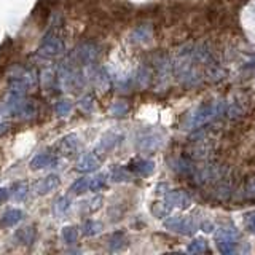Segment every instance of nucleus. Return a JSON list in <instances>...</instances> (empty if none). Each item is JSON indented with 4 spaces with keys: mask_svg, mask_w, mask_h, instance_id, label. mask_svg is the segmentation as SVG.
Returning a JSON list of instances; mask_svg holds the SVG:
<instances>
[{
    "mask_svg": "<svg viewBox=\"0 0 255 255\" xmlns=\"http://www.w3.org/2000/svg\"><path fill=\"white\" fill-rule=\"evenodd\" d=\"M77 148H78V135L74 132L64 135L58 143V151L61 155H72L75 153Z\"/></svg>",
    "mask_w": 255,
    "mask_h": 255,
    "instance_id": "6e6552de",
    "label": "nucleus"
},
{
    "mask_svg": "<svg viewBox=\"0 0 255 255\" xmlns=\"http://www.w3.org/2000/svg\"><path fill=\"white\" fill-rule=\"evenodd\" d=\"M112 179H114L115 182L128 180L129 179V174H128L126 171H123L122 167H118V169H114V172H112Z\"/></svg>",
    "mask_w": 255,
    "mask_h": 255,
    "instance_id": "bb28decb",
    "label": "nucleus"
},
{
    "mask_svg": "<svg viewBox=\"0 0 255 255\" xmlns=\"http://www.w3.org/2000/svg\"><path fill=\"white\" fill-rule=\"evenodd\" d=\"M27 193H29V187H27V183H24V182L16 183V185L13 187V191H11V195L16 201H22V199H26Z\"/></svg>",
    "mask_w": 255,
    "mask_h": 255,
    "instance_id": "aec40b11",
    "label": "nucleus"
},
{
    "mask_svg": "<svg viewBox=\"0 0 255 255\" xmlns=\"http://www.w3.org/2000/svg\"><path fill=\"white\" fill-rule=\"evenodd\" d=\"M11 126V117L6 114V110L0 104V134L6 132Z\"/></svg>",
    "mask_w": 255,
    "mask_h": 255,
    "instance_id": "412c9836",
    "label": "nucleus"
},
{
    "mask_svg": "<svg viewBox=\"0 0 255 255\" xmlns=\"http://www.w3.org/2000/svg\"><path fill=\"white\" fill-rule=\"evenodd\" d=\"M24 215L26 214L21 209H8L2 214V217H0V227H3V228L14 227L16 223H19L24 219Z\"/></svg>",
    "mask_w": 255,
    "mask_h": 255,
    "instance_id": "1a4fd4ad",
    "label": "nucleus"
},
{
    "mask_svg": "<svg viewBox=\"0 0 255 255\" xmlns=\"http://www.w3.org/2000/svg\"><path fill=\"white\" fill-rule=\"evenodd\" d=\"M98 166H99L98 156H96L94 153H86L78 159L75 169L78 172H91L94 169H98Z\"/></svg>",
    "mask_w": 255,
    "mask_h": 255,
    "instance_id": "9d476101",
    "label": "nucleus"
},
{
    "mask_svg": "<svg viewBox=\"0 0 255 255\" xmlns=\"http://www.w3.org/2000/svg\"><path fill=\"white\" fill-rule=\"evenodd\" d=\"M35 239H37V230H35L34 225L19 228L13 235L14 244H19V246H32L35 243Z\"/></svg>",
    "mask_w": 255,
    "mask_h": 255,
    "instance_id": "0eeeda50",
    "label": "nucleus"
},
{
    "mask_svg": "<svg viewBox=\"0 0 255 255\" xmlns=\"http://www.w3.org/2000/svg\"><path fill=\"white\" fill-rule=\"evenodd\" d=\"M66 50V45H64V40L59 35V32L56 29H51L50 32H46L45 37L42 38V43H40L37 54L43 59H54L61 56Z\"/></svg>",
    "mask_w": 255,
    "mask_h": 255,
    "instance_id": "f03ea898",
    "label": "nucleus"
},
{
    "mask_svg": "<svg viewBox=\"0 0 255 255\" xmlns=\"http://www.w3.org/2000/svg\"><path fill=\"white\" fill-rule=\"evenodd\" d=\"M11 195V191L10 188H6V187H0V204H3L8 198H10Z\"/></svg>",
    "mask_w": 255,
    "mask_h": 255,
    "instance_id": "cd10ccee",
    "label": "nucleus"
},
{
    "mask_svg": "<svg viewBox=\"0 0 255 255\" xmlns=\"http://www.w3.org/2000/svg\"><path fill=\"white\" fill-rule=\"evenodd\" d=\"M128 112V106L125 102H115L110 109V114L114 117H123Z\"/></svg>",
    "mask_w": 255,
    "mask_h": 255,
    "instance_id": "393cba45",
    "label": "nucleus"
},
{
    "mask_svg": "<svg viewBox=\"0 0 255 255\" xmlns=\"http://www.w3.org/2000/svg\"><path fill=\"white\" fill-rule=\"evenodd\" d=\"M59 163L58 156L51 151H40L34 158L30 159V169L38 171V169H46V167H54Z\"/></svg>",
    "mask_w": 255,
    "mask_h": 255,
    "instance_id": "39448f33",
    "label": "nucleus"
},
{
    "mask_svg": "<svg viewBox=\"0 0 255 255\" xmlns=\"http://www.w3.org/2000/svg\"><path fill=\"white\" fill-rule=\"evenodd\" d=\"M101 54V48L93 42H83L80 43L70 54V62L78 64V66H90L98 61Z\"/></svg>",
    "mask_w": 255,
    "mask_h": 255,
    "instance_id": "7ed1b4c3",
    "label": "nucleus"
},
{
    "mask_svg": "<svg viewBox=\"0 0 255 255\" xmlns=\"http://www.w3.org/2000/svg\"><path fill=\"white\" fill-rule=\"evenodd\" d=\"M58 2L59 0H38L34 11H32V18H34V21L38 26H43V24L50 19V16L54 10V6L58 5Z\"/></svg>",
    "mask_w": 255,
    "mask_h": 255,
    "instance_id": "20e7f679",
    "label": "nucleus"
},
{
    "mask_svg": "<svg viewBox=\"0 0 255 255\" xmlns=\"http://www.w3.org/2000/svg\"><path fill=\"white\" fill-rule=\"evenodd\" d=\"M132 38L137 40V42H142V40H147L148 38V29L147 27H137L134 30Z\"/></svg>",
    "mask_w": 255,
    "mask_h": 255,
    "instance_id": "a878e982",
    "label": "nucleus"
},
{
    "mask_svg": "<svg viewBox=\"0 0 255 255\" xmlns=\"http://www.w3.org/2000/svg\"><path fill=\"white\" fill-rule=\"evenodd\" d=\"M54 112L58 117H67L72 112V102L69 99H61L54 104Z\"/></svg>",
    "mask_w": 255,
    "mask_h": 255,
    "instance_id": "6ab92c4d",
    "label": "nucleus"
},
{
    "mask_svg": "<svg viewBox=\"0 0 255 255\" xmlns=\"http://www.w3.org/2000/svg\"><path fill=\"white\" fill-rule=\"evenodd\" d=\"M78 107L82 109L83 112H86V114H90V112L93 110V107H94V99H93V96H85V98L80 99Z\"/></svg>",
    "mask_w": 255,
    "mask_h": 255,
    "instance_id": "5701e85b",
    "label": "nucleus"
},
{
    "mask_svg": "<svg viewBox=\"0 0 255 255\" xmlns=\"http://www.w3.org/2000/svg\"><path fill=\"white\" fill-rule=\"evenodd\" d=\"M70 191L75 195H82L85 191H90V177H82L72 183Z\"/></svg>",
    "mask_w": 255,
    "mask_h": 255,
    "instance_id": "f3484780",
    "label": "nucleus"
},
{
    "mask_svg": "<svg viewBox=\"0 0 255 255\" xmlns=\"http://www.w3.org/2000/svg\"><path fill=\"white\" fill-rule=\"evenodd\" d=\"M118 135L117 134H114V132H107L104 137L101 139V142H99V145H98V148H96V153H107V151H110L112 148H114L117 143H118Z\"/></svg>",
    "mask_w": 255,
    "mask_h": 255,
    "instance_id": "f8f14e48",
    "label": "nucleus"
},
{
    "mask_svg": "<svg viewBox=\"0 0 255 255\" xmlns=\"http://www.w3.org/2000/svg\"><path fill=\"white\" fill-rule=\"evenodd\" d=\"M59 175L58 174H50V175H46V177L43 179H40L35 182V185H34V191L38 195V196H43V195H48L50 191H53L54 188H58L59 185Z\"/></svg>",
    "mask_w": 255,
    "mask_h": 255,
    "instance_id": "423d86ee",
    "label": "nucleus"
},
{
    "mask_svg": "<svg viewBox=\"0 0 255 255\" xmlns=\"http://www.w3.org/2000/svg\"><path fill=\"white\" fill-rule=\"evenodd\" d=\"M69 209H70V198H69V196H59V198L54 201L53 214H54V215H58V217H62V215H66V214H67Z\"/></svg>",
    "mask_w": 255,
    "mask_h": 255,
    "instance_id": "ddd939ff",
    "label": "nucleus"
},
{
    "mask_svg": "<svg viewBox=\"0 0 255 255\" xmlns=\"http://www.w3.org/2000/svg\"><path fill=\"white\" fill-rule=\"evenodd\" d=\"M11 53H13V43H11V40H6V42L0 46V80H2L6 64L10 62Z\"/></svg>",
    "mask_w": 255,
    "mask_h": 255,
    "instance_id": "9b49d317",
    "label": "nucleus"
},
{
    "mask_svg": "<svg viewBox=\"0 0 255 255\" xmlns=\"http://www.w3.org/2000/svg\"><path fill=\"white\" fill-rule=\"evenodd\" d=\"M126 246V238L123 233H115L112 235L110 241H109V247L112 252H117V251H122L123 247Z\"/></svg>",
    "mask_w": 255,
    "mask_h": 255,
    "instance_id": "a211bd4d",
    "label": "nucleus"
},
{
    "mask_svg": "<svg viewBox=\"0 0 255 255\" xmlns=\"http://www.w3.org/2000/svg\"><path fill=\"white\" fill-rule=\"evenodd\" d=\"M102 230V223L98 220H86L82 225V233L85 236H96L98 233H101Z\"/></svg>",
    "mask_w": 255,
    "mask_h": 255,
    "instance_id": "2eb2a0df",
    "label": "nucleus"
},
{
    "mask_svg": "<svg viewBox=\"0 0 255 255\" xmlns=\"http://www.w3.org/2000/svg\"><path fill=\"white\" fill-rule=\"evenodd\" d=\"M61 236H62V241L66 243L67 246H72L77 243V238H78V230L77 227H64L62 231H61Z\"/></svg>",
    "mask_w": 255,
    "mask_h": 255,
    "instance_id": "dca6fc26",
    "label": "nucleus"
},
{
    "mask_svg": "<svg viewBox=\"0 0 255 255\" xmlns=\"http://www.w3.org/2000/svg\"><path fill=\"white\" fill-rule=\"evenodd\" d=\"M106 185V175H94L90 177V191H98Z\"/></svg>",
    "mask_w": 255,
    "mask_h": 255,
    "instance_id": "4be33fe9",
    "label": "nucleus"
},
{
    "mask_svg": "<svg viewBox=\"0 0 255 255\" xmlns=\"http://www.w3.org/2000/svg\"><path fill=\"white\" fill-rule=\"evenodd\" d=\"M8 91L13 93H22L26 94L27 91L34 90L38 83V75L35 69L26 67V66H14L8 72Z\"/></svg>",
    "mask_w": 255,
    "mask_h": 255,
    "instance_id": "f257e3e1",
    "label": "nucleus"
},
{
    "mask_svg": "<svg viewBox=\"0 0 255 255\" xmlns=\"http://www.w3.org/2000/svg\"><path fill=\"white\" fill-rule=\"evenodd\" d=\"M129 167L134 172H137L140 175H148L151 171H153V163L145 161V159H137V161H132L129 164Z\"/></svg>",
    "mask_w": 255,
    "mask_h": 255,
    "instance_id": "4468645a",
    "label": "nucleus"
},
{
    "mask_svg": "<svg viewBox=\"0 0 255 255\" xmlns=\"http://www.w3.org/2000/svg\"><path fill=\"white\" fill-rule=\"evenodd\" d=\"M101 201L102 199L99 198V196H96L94 199H90V201H85L83 203V207H86V212L88 214H91V212H94V211H98L99 207H101Z\"/></svg>",
    "mask_w": 255,
    "mask_h": 255,
    "instance_id": "b1692460",
    "label": "nucleus"
},
{
    "mask_svg": "<svg viewBox=\"0 0 255 255\" xmlns=\"http://www.w3.org/2000/svg\"><path fill=\"white\" fill-rule=\"evenodd\" d=\"M249 217H251V215H249ZM249 225H251V228L255 231V215H252V217H251V220H249Z\"/></svg>",
    "mask_w": 255,
    "mask_h": 255,
    "instance_id": "c85d7f7f",
    "label": "nucleus"
}]
</instances>
